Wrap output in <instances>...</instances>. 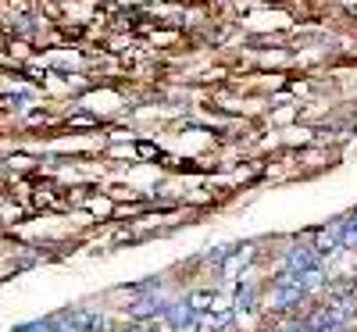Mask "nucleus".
<instances>
[{
  "label": "nucleus",
  "instance_id": "nucleus-6",
  "mask_svg": "<svg viewBox=\"0 0 357 332\" xmlns=\"http://www.w3.org/2000/svg\"><path fill=\"white\" fill-rule=\"evenodd\" d=\"M250 300H254V289L243 286L240 293H236V308H240V311H250Z\"/></svg>",
  "mask_w": 357,
  "mask_h": 332
},
{
  "label": "nucleus",
  "instance_id": "nucleus-3",
  "mask_svg": "<svg viewBox=\"0 0 357 332\" xmlns=\"http://www.w3.org/2000/svg\"><path fill=\"white\" fill-rule=\"evenodd\" d=\"M165 318H168V325H175V329H190L193 322H197V311L186 304V300H178V304H165V311H161Z\"/></svg>",
  "mask_w": 357,
  "mask_h": 332
},
{
  "label": "nucleus",
  "instance_id": "nucleus-2",
  "mask_svg": "<svg viewBox=\"0 0 357 332\" xmlns=\"http://www.w3.org/2000/svg\"><path fill=\"white\" fill-rule=\"evenodd\" d=\"M318 268H321V257H318L311 247H289V250H286V271H293V276L318 271Z\"/></svg>",
  "mask_w": 357,
  "mask_h": 332
},
{
  "label": "nucleus",
  "instance_id": "nucleus-7",
  "mask_svg": "<svg viewBox=\"0 0 357 332\" xmlns=\"http://www.w3.org/2000/svg\"><path fill=\"white\" fill-rule=\"evenodd\" d=\"M279 332H307V325H304V322H296V325H286V329H279Z\"/></svg>",
  "mask_w": 357,
  "mask_h": 332
},
{
  "label": "nucleus",
  "instance_id": "nucleus-1",
  "mask_svg": "<svg viewBox=\"0 0 357 332\" xmlns=\"http://www.w3.org/2000/svg\"><path fill=\"white\" fill-rule=\"evenodd\" d=\"M307 293H304V286L296 282V276L293 271H282V276L272 282V304L275 308H293V304H301Z\"/></svg>",
  "mask_w": 357,
  "mask_h": 332
},
{
  "label": "nucleus",
  "instance_id": "nucleus-5",
  "mask_svg": "<svg viewBox=\"0 0 357 332\" xmlns=\"http://www.w3.org/2000/svg\"><path fill=\"white\" fill-rule=\"evenodd\" d=\"M18 332H57V325H54V318H50V322H29V325H22Z\"/></svg>",
  "mask_w": 357,
  "mask_h": 332
},
{
  "label": "nucleus",
  "instance_id": "nucleus-8",
  "mask_svg": "<svg viewBox=\"0 0 357 332\" xmlns=\"http://www.w3.org/2000/svg\"><path fill=\"white\" fill-rule=\"evenodd\" d=\"M122 332H151L146 325H129V329H122Z\"/></svg>",
  "mask_w": 357,
  "mask_h": 332
},
{
  "label": "nucleus",
  "instance_id": "nucleus-4",
  "mask_svg": "<svg viewBox=\"0 0 357 332\" xmlns=\"http://www.w3.org/2000/svg\"><path fill=\"white\" fill-rule=\"evenodd\" d=\"M165 308L158 304V296H143L132 304V318H151V315H161Z\"/></svg>",
  "mask_w": 357,
  "mask_h": 332
}]
</instances>
